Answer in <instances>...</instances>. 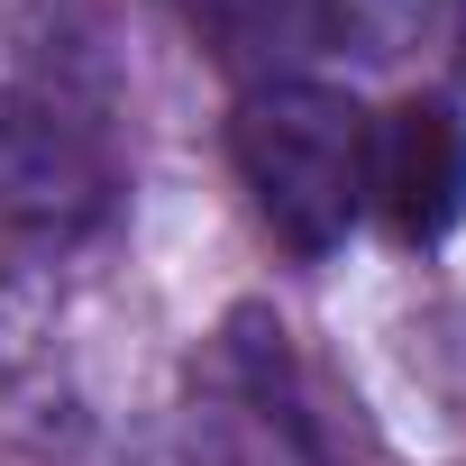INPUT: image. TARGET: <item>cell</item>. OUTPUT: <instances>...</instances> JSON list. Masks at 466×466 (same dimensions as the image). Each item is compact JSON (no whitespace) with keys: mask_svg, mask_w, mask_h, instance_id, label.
Returning a JSON list of instances; mask_svg holds the SVG:
<instances>
[{"mask_svg":"<svg viewBox=\"0 0 466 466\" xmlns=\"http://www.w3.org/2000/svg\"><path fill=\"white\" fill-rule=\"evenodd\" d=\"M192 10H210V19H228V28H238V19H257V10H266V0H192Z\"/></svg>","mask_w":466,"mask_h":466,"instance_id":"cell-6","label":"cell"},{"mask_svg":"<svg viewBox=\"0 0 466 466\" xmlns=\"http://www.w3.org/2000/svg\"><path fill=\"white\" fill-rule=\"evenodd\" d=\"M366 201L402 238H448L466 219V119L448 101H402L366 128Z\"/></svg>","mask_w":466,"mask_h":466,"instance_id":"cell-4","label":"cell"},{"mask_svg":"<svg viewBox=\"0 0 466 466\" xmlns=\"http://www.w3.org/2000/svg\"><path fill=\"white\" fill-rule=\"evenodd\" d=\"M448 37H457V65H466V0H448Z\"/></svg>","mask_w":466,"mask_h":466,"instance_id":"cell-7","label":"cell"},{"mask_svg":"<svg viewBox=\"0 0 466 466\" xmlns=\"http://www.w3.org/2000/svg\"><path fill=\"white\" fill-rule=\"evenodd\" d=\"M430 19H439V0H311L320 46H339V56H357V65H393V56H411Z\"/></svg>","mask_w":466,"mask_h":466,"instance_id":"cell-5","label":"cell"},{"mask_svg":"<svg viewBox=\"0 0 466 466\" xmlns=\"http://www.w3.org/2000/svg\"><path fill=\"white\" fill-rule=\"evenodd\" d=\"M201 466H329L302 393H293V357L284 329L238 320L219 357V402L201 411Z\"/></svg>","mask_w":466,"mask_h":466,"instance_id":"cell-3","label":"cell"},{"mask_svg":"<svg viewBox=\"0 0 466 466\" xmlns=\"http://www.w3.org/2000/svg\"><path fill=\"white\" fill-rule=\"evenodd\" d=\"M366 128L375 119L329 83H266L238 101L228 156L293 257H329L348 219L366 210Z\"/></svg>","mask_w":466,"mask_h":466,"instance_id":"cell-1","label":"cell"},{"mask_svg":"<svg viewBox=\"0 0 466 466\" xmlns=\"http://www.w3.org/2000/svg\"><path fill=\"white\" fill-rule=\"evenodd\" d=\"M110 192L119 174L74 110L0 83V219L37 228V238H83L110 219Z\"/></svg>","mask_w":466,"mask_h":466,"instance_id":"cell-2","label":"cell"}]
</instances>
